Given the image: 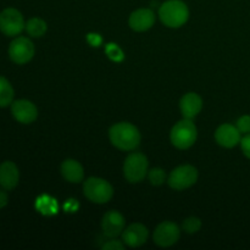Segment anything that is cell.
<instances>
[{"label":"cell","mask_w":250,"mask_h":250,"mask_svg":"<svg viewBox=\"0 0 250 250\" xmlns=\"http://www.w3.org/2000/svg\"><path fill=\"white\" fill-rule=\"evenodd\" d=\"M109 138L112 146L125 151L133 150L141 143V133L138 128L129 122L114 125L109 131Z\"/></svg>","instance_id":"6da1fadb"},{"label":"cell","mask_w":250,"mask_h":250,"mask_svg":"<svg viewBox=\"0 0 250 250\" xmlns=\"http://www.w3.org/2000/svg\"><path fill=\"white\" fill-rule=\"evenodd\" d=\"M161 22L170 28H178L187 22L189 10L182 0H167L159 9Z\"/></svg>","instance_id":"7a4b0ae2"},{"label":"cell","mask_w":250,"mask_h":250,"mask_svg":"<svg viewBox=\"0 0 250 250\" xmlns=\"http://www.w3.org/2000/svg\"><path fill=\"white\" fill-rule=\"evenodd\" d=\"M198 131L192 120L183 119L171 129V143L177 149H188L197 141Z\"/></svg>","instance_id":"3957f363"},{"label":"cell","mask_w":250,"mask_h":250,"mask_svg":"<svg viewBox=\"0 0 250 250\" xmlns=\"http://www.w3.org/2000/svg\"><path fill=\"white\" fill-rule=\"evenodd\" d=\"M84 195L95 204H105L114 195V188L107 181L98 177H89L83 183Z\"/></svg>","instance_id":"277c9868"},{"label":"cell","mask_w":250,"mask_h":250,"mask_svg":"<svg viewBox=\"0 0 250 250\" xmlns=\"http://www.w3.org/2000/svg\"><path fill=\"white\" fill-rule=\"evenodd\" d=\"M148 159L142 153H132L124 164V175L129 183H139L148 173Z\"/></svg>","instance_id":"5b68a950"},{"label":"cell","mask_w":250,"mask_h":250,"mask_svg":"<svg viewBox=\"0 0 250 250\" xmlns=\"http://www.w3.org/2000/svg\"><path fill=\"white\" fill-rule=\"evenodd\" d=\"M198 181V170L192 165H182L172 170L167 183L172 189L183 190L192 187Z\"/></svg>","instance_id":"8992f818"},{"label":"cell","mask_w":250,"mask_h":250,"mask_svg":"<svg viewBox=\"0 0 250 250\" xmlns=\"http://www.w3.org/2000/svg\"><path fill=\"white\" fill-rule=\"evenodd\" d=\"M26 28L23 16L19 10L7 7L0 12V31L7 37L19 36Z\"/></svg>","instance_id":"52a82bcc"},{"label":"cell","mask_w":250,"mask_h":250,"mask_svg":"<svg viewBox=\"0 0 250 250\" xmlns=\"http://www.w3.org/2000/svg\"><path fill=\"white\" fill-rule=\"evenodd\" d=\"M9 56L17 65H23L34 56V45L27 37H17L9 46Z\"/></svg>","instance_id":"ba28073f"},{"label":"cell","mask_w":250,"mask_h":250,"mask_svg":"<svg viewBox=\"0 0 250 250\" xmlns=\"http://www.w3.org/2000/svg\"><path fill=\"white\" fill-rule=\"evenodd\" d=\"M181 236L180 227L171 221L161 222L158 227H156L155 232H154V242L158 244L159 247L163 248H167V247L173 246L178 242Z\"/></svg>","instance_id":"9c48e42d"},{"label":"cell","mask_w":250,"mask_h":250,"mask_svg":"<svg viewBox=\"0 0 250 250\" xmlns=\"http://www.w3.org/2000/svg\"><path fill=\"white\" fill-rule=\"evenodd\" d=\"M11 112L12 116L15 117L16 121L20 124L28 125L32 124L38 117V110H37L36 105L29 100L20 99L15 100L11 103Z\"/></svg>","instance_id":"30bf717a"},{"label":"cell","mask_w":250,"mask_h":250,"mask_svg":"<svg viewBox=\"0 0 250 250\" xmlns=\"http://www.w3.org/2000/svg\"><path fill=\"white\" fill-rule=\"evenodd\" d=\"M103 232L109 238H116L125 229V217L116 210L107 211L102 221Z\"/></svg>","instance_id":"8fae6325"},{"label":"cell","mask_w":250,"mask_h":250,"mask_svg":"<svg viewBox=\"0 0 250 250\" xmlns=\"http://www.w3.org/2000/svg\"><path fill=\"white\" fill-rule=\"evenodd\" d=\"M241 132L236 126L229 124L221 125L215 132V139L217 144L224 148H234L236 146L241 144L242 137Z\"/></svg>","instance_id":"7c38bea8"},{"label":"cell","mask_w":250,"mask_h":250,"mask_svg":"<svg viewBox=\"0 0 250 250\" xmlns=\"http://www.w3.org/2000/svg\"><path fill=\"white\" fill-rule=\"evenodd\" d=\"M149 236V231L144 225L132 224L122 232V241L131 248L143 246Z\"/></svg>","instance_id":"4fadbf2b"},{"label":"cell","mask_w":250,"mask_h":250,"mask_svg":"<svg viewBox=\"0 0 250 250\" xmlns=\"http://www.w3.org/2000/svg\"><path fill=\"white\" fill-rule=\"evenodd\" d=\"M155 22V14L150 9H138L129 16V27L136 32H144L151 28Z\"/></svg>","instance_id":"5bb4252c"},{"label":"cell","mask_w":250,"mask_h":250,"mask_svg":"<svg viewBox=\"0 0 250 250\" xmlns=\"http://www.w3.org/2000/svg\"><path fill=\"white\" fill-rule=\"evenodd\" d=\"M20 172L12 161H4L0 165V186L5 190H11L19 185Z\"/></svg>","instance_id":"9a60e30c"},{"label":"cell","mask_w":250,"mask_h":250,"mask_svg":"<svg viewBox=\"0 0 250 250\" xmlns=\"http://www.w3.org/2000/svg\"><path fill=\"white\" fill-rule=\"evenodd\" d=\"M180 107L183 117L192 120L202 111L203 100L195 93H188V94L183 95L182 99H181Z\"/></svg>","instance_id":"2e32d148"},{"label":"cell","mask_w":250,"mask_h":250,"mask_svg":"<svg viewBox=\"0 0 250 250\" xmlns=\"http://www.w3.org/2000/svg\"><path fill=\"white\" fill-rule=\"evenodd\" d=\"M61 175L71 183H80L84 177V170L78 161L67 159L61 164Z\"/></svg>","instance_id":"e0dca14e"},{"label":"cell","mask_w":250,"mask_h":250,"mask_svg":"<svg viewBox=\"0 0 250 250\" xmlns=\"http://www.w3.org/2000/svg\"><path fill=\"white\" fill-rule=\"evenodd\" d=\"M14 88L5 77L0 76V107L11 105L14 102Z\"/></svg>","instance_id":"ac0fdd59"},{"label":"cell","mask_w":250,"mask_h":250,"mask_svg":"<svg viewBox=\"0 0 250 250\" xmlns=\"http://www.w3.org/2000/svg\"><path fill=\"white\" fill-rule=\"evenodd\" d=\"M48 29L45 21L38 17H33V19L28 20V22L26 23V31L33 38H39V37L44 36Z\"/></svg>","instance_id":"d6986e66"},{"label":"cell","mask_w":250,"mask_h":250,"mask_svg":"<svg viewBox=\"0 0 250 250\" xmlns=\"http://www.w3.org/2000/svg\"><path fill=\"white\" fill-rule=\"evenodd\" d=\"M37 209L44 215H54L58 212V204L55 199L43 195L37 200Z\"/></svg>","instance_id":"ffe728a7"},{"label":"cell","mask_w":250,"mask_h":250,"mask_svg":"<svg viewBox=\"0 0 250 250\" xmlns=\"http://www.w3.org/2000/svg\"><path fill=\"white\" fill-rule=\"evenodd\" d=\"M182 227H183V231H186L187 233L189 234L197 233V232L200 229V227H202V221H200L198 217H194V216L188 217V219H186L185 221H183Z\"/></svg>","instance_id":"44dd1931"},{"label":"cell","mask_w":250,"mask_h":250,"mask_svg":"<svg viewBox=\"0 0 250 250\" xmlns=\"http://www.w3.org/2000/svg\"><path fill=\"white\" fill-rule=\"evenodd\" d=\"M148 177L153 186H161L164 182H165L166 175H165V171H164L163 168L155 167V168H151V170L149 171Z\"/></svg>","instance_id":"7402d4cb"},{"label":"cell","mask_w":250,"mask_h":250,"mask_svg":"<svg viewBox=\"0 0 250 250\" xmlns=\"http://www.w3.org/2000/svg\"><path fill=\"white\" fill-rule=\"evenodd\" d=\"M105 51H106L107 56H109L111 60L114 61L124 60V53H122V50L116 45V44H107Z\"/></svg>","instance_id":"603a6c76"},{"label":"cell","mask_w":250,"mask_h":250,"mask_svg":"<svg viewBox=\"0 0 250 250\" xmlns=\"http://www.w3.org/2000/svg\"><path fill=\"white\" fill-rule=\"evenodd\" d=\"M236 127L241 133H250V116L249 115H244V116L239 117L237 121Z\"/></svg>","instance_id":"cb8c5ba5"},{"label":"cell","mask_w":250,"mask_h":250,"mask_svg":"<svg viewBox=\"0 0 250 250\" xmlns=\"http://www.w3.org/2000/svg\"><path fill=\"white\" fill-rule=\"evenodd\" d=\"M241 146L244 155H246L248 159H250V133H247L246 136L242 138Z\"/></svg>","instance_id":"d4e9b609"},{"label":"cell","mask_w":250,"mask_h":250,"mask_svg":"<svg viewBox=\"0 0 250 250\" xmlns=\"http://www.w3.org/2000/svg\"><path fill=\"white\" fill-rule=\"evenodd\" d=\"M104 250H122L124 249V244L120 241H109L103 246Z\"/></svg>","instance_id":"484cf974"},{"label":"cell","mask_w":250,"mask_h":250,"mask_svg":"<svg viewBox=\"0 0 250 250\" xmlns=\"http://www.w3.org/2000/svg\"><path fill=\"white\" fill-rule=\"evenodd\" d=\"M88 41H89V43L94 46H98L102 43V38H100L98 34H89V36H88Z\"/></svg>","instance_id":"4316f807"},{"label":"cell","mask_w":250,"mask_h":250,"mask_svg":"<svg viewBox=\"0 0 250 250\" xmlns=\"http://www.w3.org/2000/svg\"><path fill=\"white\" fill-rule=\"evenodd\" d=\"M7 202H9V197H7V194L4 192V190H0V209L6 207Z\"/></svg>","instance_id":"83f0119b"}]
</instances>
